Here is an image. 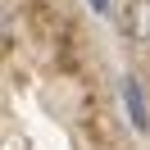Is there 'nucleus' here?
<instances>
[{"label": "nucleus", "instance_id": "nucleus-3", "mask_svg": "<svg viewBox=\"0 0 150 150\" xmlns=\"http://www.w3.org/2000/svg\"><path fill=\"white\" fill-rule=\"evenodd\" d=\"M91 9L96 14H109V0H91Z\"/></svg>", "mask_w": 150, "mask_h": 150}, {"label": "nucleus", "instance_id": "nucleus-1", "mask_svg": "<svg viewBox=\"0 0 150 150\" xmlns=\"http://www.w3.org/2000/svg\"><path fill=\"white\" fill-rule=\"evenodd\" d=\"M118 91H123V109H127L132 127H137V132H150V114H146V96H141V82H137V77H123V82H118Z\"/></svg>", "mask_w": 150, "mask_h": 150}, {"label": "nucleus", "instance_id": "nucleus-2", "mask_svg": "<svg viewBox=\"0 0 150 150\" xmlns=\"http://www.w3.org/2000/svg\"><path fill=\"white\" fill-rule=\"evenodd\" d=\"M127 37L150 41V0H137V5L127 9Z\"/></svg>", "mask_w": 150, "mask_h": 150}]
</instances>
